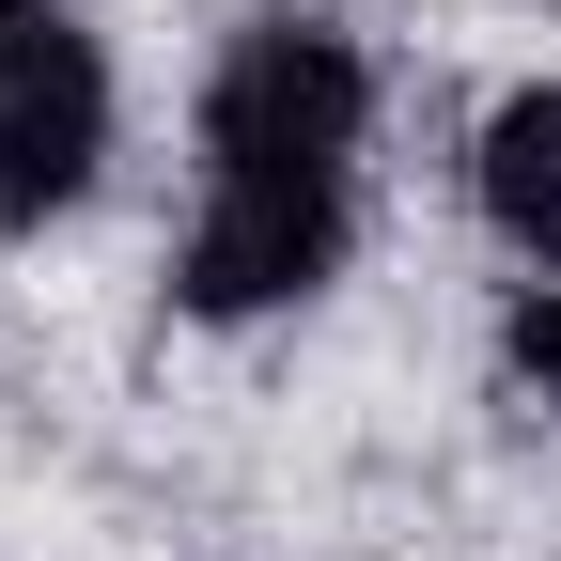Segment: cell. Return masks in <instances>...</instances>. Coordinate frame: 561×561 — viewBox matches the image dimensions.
I'll list each match as a JSON object with an SVG mask.
<instances>
[{
  "mask_svg": "<svg viewBox=\"0 0 561 561\" xmlns=\"http://www.w3.org/2000/svg\"><path fill=\"white\" fill-rule=\"evenodd\" d=\"M16 16H47V0H0V32H16Z\"/></svg>",
  "mask_w": 561,
  "mask_h": 561,
  "instance_id": "6",
  "label": "cell"
},
{
  "mask_svg": "<svg viewBox=\"0 0 561 561\" xmlns=\"http://www.w3.org/2000/svg\"><path fill=\"white\" fill-rule=\"evenodd\" d=\"M94 157H110V62L47 0V16L0 32V234H47L94 187Z\"/></svg>",
  "mask_w": 561,
  "mask_h": 561,
  "instance_id": "3",
  "label": "cell"
},
{
  "mask_svg": "<svg viewBox=\"0 0 561 561\" xmlns=\"http://www.w3.org/2000/svg\"><path fill=\"white\" fill-rule=\"evenodd\" d=\"M468 187H483V219H500L530 265H561V79H530V94H500V110H483Z\"/></svg>",
  "mask_w": 561,
  "mask_h": 561,
  "instance_id": "4",
  "label": "cell"
},
{
  "mask_svg": "<svg viewBox=\"0 0 561 561\" xmlns=\"http://www.w3.org/2000/svg\"><path fill=\"white\" fill-rule=\"evenodd\" d=\"M359 110H375L359 47L280 0V16H250L219 47V79H203V172H343L359 157Z\"/></svg>",
  "mask_w": 561,
  "mask_h": 561,
  "instance_id": "1",
  "label": "cell"
},
{
  "mask_svg": "<svg viewBox=\"0 0 561 561\" xmlns=\"http://www.w3.org/2000/svg\"><path fill=\"white\" fill-rule=\"evenodd\" d=\"M328 265H343V172H203L172 297L203 328H250V312H297Z\"/></svg>",
  "mask_w": 561,
  "mask_h": 561,
  "instance_id": "2",
  "label": "cell"
},
{
  "mask_svg": "<svg viewBox=\"0 0 561 561\" xmlns=\"http://www.w3.org/2000/svg\"><path fill=\"white\" fill-rule=\"evenodd\" d=\"M515 375H530V390L561 405V265L530 280V297H515Z\"/></svg>",
  "mask_w": 561,
  "mask_h": 561,
  "instance_id": "5",
  "label": "cell"
}]
</instances>
